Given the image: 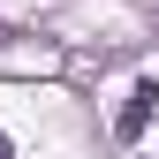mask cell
Returning <instances> with one entry per match:
<instances>
[{
	"label": "cell",
	"instance_id": "6da1fadb",
	"mask_svg": "<svg viewBox=\"0 0 159 159\" xmlns=\"http://www.w3.org/2000/svg\"><path fill=\"white\" fill-rule=\"evenodd\" d=\"M152 114H159V76H136V84H129V106H121V121H114V136H121V144H136V136L152 129Z\"/></svg>",
	"mask_w": 159,
	"mask_h": 159
},
{
	"label": "cell",
	"instance_id": "7a4b0ae2",
	"mask_svg": "<svg viewBox=\"0 0 159 159\" xmlns=\"http://www.w3.org/2000/svg\"><path fill=\"white\" fill-rule=\"evenodd\" d=\"M0 159H15V144H8V129H0Z\"/></svg>",
	"mask_w": 159,
	"mask_h": 159
}]
</instances>
